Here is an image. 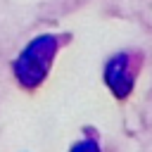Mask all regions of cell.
Returning <instances> with one entry per match:
<instances>
[{"mask_svg":"<svg viewBox=\"0 0 152 152\" xmlns=\"http://www.w3.org/2000/svg\"><path fill=\"white\" fill-rule=\"evenodd\" d=\"M104 78H107V86L119 97H126L128 90L133 88V74H131L128 55H116L114 59H109V64L104 69Z\"/></svg>","mask_w":152,"mask_h":152,"instance_id":"2","label":"cell"},{"mask_svg":"<svg viewBox=\"0 0 152 152\" xmlns=\"http://www.w3.org/2000/svg\"><path fill=\"white\" fill-rule=\"evenodd\" d=\"M55 50H57V40H55L52 36H40V38H36V40H31V43L26 45V50L19 55L17 64H14L17 78H19L26 88L36 86V83L48 74Z\"/></svg>","mask_w":152,"mask_h":152,"instance_id":"1","label":"cell"},{"mask_svg":"<svg viewBox=\"0 0 152 152\" xmlns=\"http://www.w3.org/2000/svg\"><path fill=\"white\" fill-rule=\"evenodd\" d=\"M71 152H100V147H97V142L95 140H81V142H76L74 145V150Z\"/></svg>","mask_w":152,"mask_h":152,"instance_id":"3","label":"cell"}]
</instances>
